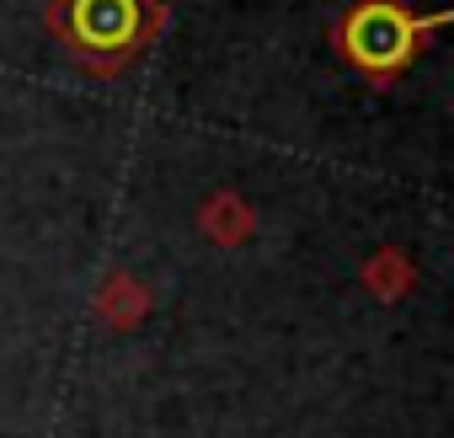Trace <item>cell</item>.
Returning a JSON list of instances; mask_svg holds the SVG:
<instances>
[{
  "instance_id": "obj_1",
  "label": "cell",
  "mask_w": 454,
  "mask_h": 438,
  "mask_svg": "<svg viewBox=\"0 0 454 438\" xmlns=\"http://www.w3.org/2000/svg\"><path fill=\"white\" fill-rule=\"evenodd\" d=\"M49 27L91 75H118L160 38L166 6L160 0H54Z\"/></svg>"
},
{
  "instance_id": "obj_2",
  "label": "cell",
  "mask_w": 454,
  "mask_h": 438,
  "mask_svg": "<svg viewBox=\"0 0 454 438\" xmlns=\"http://www.w3.org/2000/svg\"><path fill=\"white\" fill-rule=\"evenodd\" d=\"M443 17H411L401 0H358L337 27V49L348 54V65H358L364 75H401L411 65V54L422 49V33L438 27Z\"/></svg>"
}]
</instances>
